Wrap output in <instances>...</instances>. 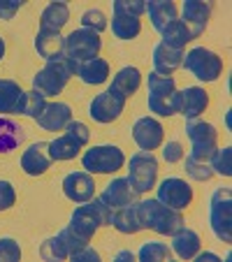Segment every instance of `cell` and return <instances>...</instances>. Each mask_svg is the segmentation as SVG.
<instances>
[{
    "mask_svg": "<svg viewBox=\"0 0 232 262\" xmlns=\"http://www.w3.org/2000/svg\"><path fill=\"white\" fill-rule=\"evenodd\" d=\"M137 218L142 230H153V232L172 237L181 225H186L181 211L163 204L160 200H137Z\"/></svg>",
    "mask_w": 232,
    "mask_h": 262,
    "instance_id": "obj_1",
    "label": "cell"
},
{
    "mask_svg": "<svg viewBox=\"0 0 232 262\" xmlns=\"http://www.w3.org/2000/svg\"><path fill=\"white\" fill-rule=\"evenodd\" d=\"M109 221H112V209L100 198H93V200H89V202H84L81 207L74 209L72 216H70L68 228L72 230L77 237L91 242L93 234L98 232V228L109 225Z\"/></svg>",
    "mask_w": 232,
    "mask_h": 262,
    "instance_id": "obj_2",
    "label": "cell"
},
{
    "mask_svg": "<svg viewBox=\"0 0 232 262\" xmlns=\"http://www.w3.org/2000/svg\"><path fill=\"white\" fill-rule=\"evenodd\" d=\"M77 74V63L68 56H60L58 60H51L47 63L42 70H37L33 77V91L42 93L45 98L49 95H58L65 89L70 77Z\"/></svg>",
    "mask_w": 232,
    "mask_h": 262,
    "instance_id": "obj_3",
    "label": "cell"
},
{
    "mask_svg": "<svg viewBox=\"0 0 232 262\" xmlns=\"http://www.w3.org/2000/svg\"><path fill=\"white\" fill-rule=\"evenodd\" d=\"M209 225L216 239L223 244L232 242V190L227 186H221L212 193L209 200Z\"/></svg>",
    "mask_w": 232,
    "mask_h": 262,
    "instance_id": "obj_4",
    "label": "cell"
},
{
    "mask_svg": "<svg viewBox=\"0 0 232 262\" xmlns=\"http://www.w3.org/2000/svg\"><path fill=\"white\" fill-rule=\"evenodd\" d=\"M125 165L123 148L116 144H98L81 156V167L89 174H114Z\"/></svg>",
    "mask_w": 232,
    "mask_h": 262,
    "instance_id": "obj_5",
    "label": "cell"
},
{
    "mask_svg": "<svg viewBox=\"0 0 232 262\" xmlns=\"http://www.w3.org/2000/svg\"><path fill=\"white\" fill-rule=\"evenodd\" d=\"M186 137L191 142V151L188 156L200 163H209L212 154L216 151V142H218V133L212 123L202 119H191L186 121Z\"/></svg>",
    "mask_w": 232,
    "mask_h": 262,
    "instance_id": "obj_6",
    "label": "cell"
},
{
    "mask_svg": "<svg viewBox=\"0 0 232 262\" xmlns=\"http://www.w3.org/2000/svg\"><path fill=\"white\" fill-rule=\"evenodd\" d=\"M125 179L133 183V188L139 195L156 188V181H158V158L153 156V151H137V154L130 156L128 177Z\"/></svg>",
    "mask_w": 232,
    "mask_h": 262,
    "instance_id": "obj_7",
    "label": "cell"
},
{
    "mask_svg": "<svg viewBox=\"0 0 232 262\" xmlns=\"http://www.w3.org/2000/svg\"><path fill=\"white\" fill-rule=\"evenodd\" d=\"M181 68H186L200 81H216L223 72V58L207 47H195L183 54Z\"/></svg>",
    "mask_w": 232,
    "mask_h": 262,
    "instance_id": "obj_8",
    "label": "cell"
},
{
    "mask_svg": "<svg viewBox=\"0 0 232 262\" xmlns=\"http://www.w3.org/2000/svg\"><path fill=\"white\" fill-rule=\"evenodd\" d=\"M100 49H102L100 33L91 28H77L65 37V56L72 58L77 65L89 58H98Z\"/></svg>",
    "mask_w": 232,
    "mask_h": 262,
    "instance_id": "obj_9",
    "label": "cell"
},
{
    "mask_svg": "<svg viewBox=\"0 0 232 262\" xmlns=\"http://www.w3.org/2000/svg\"><path fill=\"white\" fill-rule=\"evenodd\" d=\"M125 102H128V98H125L123 93H119L116 89L109 86L107 91L98 93L93 100H91L89 116L95 121V123H114V121L123 114Z\"/></svg>",
    "mask_w": 232,
    "mask_h": 262,
    "instance_id": "obj_10",
    "label": "cell"
},
{
    "mask_svg": "<svg viewBox=\"0 0 232 262\" xmlns=\"http://www.w3.org/2000/svg\"><path fill=\"white\" fill-rule=\"evenodd\" d=\"M156 200H160L163 204L177 209V211H183L193 202V188L186 179L167 177L156 186Z\"/></svg>",
    "mask_w": 232,
    "mask_h": 262,
    "instance_id": "obj_11",
    "label": "cell"
},
{
    "mask_svg": "<svg viewBox=\"0 0 232 262\" xmlns=\"http://www.w3.org/2000/svg\"><path fill=\"white\" fill-rule=\"evenodd\" d=\"M60 188H63L65 198H68L70 202L84 204L95 198V179H93V174H89L86 169L84 172H70V174H65Z\"/></svg>",
    "mask_w": 232,
    "mask_h": 262,
    "instance_id": "obj_12",
    "label": "cell"
},
{
    "mask_svg": "<svg viewBox=\"0 0 232 262\" xmlns=\"http://www.w3.org/2000/svg\"><path fill=\"white\" fill-rule=\"evenodd\" d=\"M163 137H165V128L153 116H142V119H137L133 123V139L142 151H156L163 144Z\"/></svg>",
    "mask_w": 232,
    "mask_h": 262,
    "instance_id": "obj_13",
    "label": "cell"
},
{
    "mask_svg": "<svg viewBox=\"0 0 232 262\" xmlns=\"http://www.w3.org/2000/svg\"><path fill=\"white\" fill-rule=\"evenodd\" d=\"M212 10H214V5L212 3H207V0H183V5H181V16L183 19L181 21L188 26L193 40L204 33L207 21H209V16H212Z\"/></svg>",
    "mask_w": 232,
    "mask_h": 262,
    "instance_id": "obj_14",
    "label": "cell"
},
{
    "mask_svg": "<svg viewBox=\"0 0 232 262\" xmlns=\"http://www.w3.org/2000/svg\"><path fill=\"white\" fill-rule=\"evenodd\" d=\"M100 200L114 211V209H121V207H125V204L137 202L139 193L133 188V183L123 177V179H112V181L104 186L102 193H100Z\"/></svg>",
    "mask_w": 232,
    "mask_h": 262,
    "instance_id": "obj_15",
    "label": "cell"
},
{
    "mask_svg": "<svg viewBox=\"0 0 232 262\" xmlns=\"http://www.w3.org/2000/svg\"><path fill=\"white\" fill-rule=\"evenodd\" d=\"M51 156H49V142H35L21 154V169L28 177H42L47 169L51 167Z\"/></svg>",
    "mask_w": 232,
    "mask_h": 262,
    "instance_id": "obj_16",
    "label": "cell"
},
{
    "mask_svg": "<svg viewBox=\"0 0 232 262\" xmlns=\"http://www.w3.org/2000/svg\"><path fill=\"white\" fill-rule=\"evenodd\" d=\"M209 107V93L200 86H186L183 91H179V114L186 121L200 119V114H204V109Z\"/></svg>",
    "mask_w": 232,
    "mask_h": 262,
    "instance_id": "obj_17",
    "label": "cell"
},
{
    "mask_svg": "<svg viewBox=\"0 0 232 262\" xmlns=\"http://www.w3.org/2000/svg\"><path fill=\"white\" fill-rule=\"evenodd\" d=\"M72 121V107L68 102H47V107L42 109V114L35 119V123L40 128L49 130V133H60L65 130V125Z\"/></svg>",
    "mask_w": 232,
    "mask_h": 262,
    "instance_id": "obj_18",
    "label": "cell"
},
{
    "mask_svg": "<svg viewBox=\"0 0 232 262\" xmlns=\"http://www.w3.org/2000/svg\"><path fill=\"white\" fill-rule=\"evenodd\" d=\"M35 51L40 58H45L47 63L58 60L60 56H65V37L58 30H37L35 35Z\"/></svg>",
    "mask_w": 232,
    "mask_h": 262,
    "instance_id": "obj_19",
    "label": "cell"
},
{
    "mask_svg": "<svg viewBox=\"0 0 232 262\" xmlns=\"http://www.w3.org/2000/svg\"><path fill=\"white\" fill-rule=\"evenodd\" d=\"M151 60H153V72L163 74V77H172L174 70L181 68V60H183V51L181 49H172V47L158 45L153 47V54H151Z\"/></svg>",
    "mask_w": 232,
    "mask_h": 262,
    "instance_id": "obj_20",
    "label": "cell"
},
{
    "mask_svg": "<svg viewBox=\"0 0 232 262\" xmlns=\"http://www.w3.org/2000/svg\"><path fill=\"white\" fill-rule=\"evenodd\" d=\"M170 248H172V253L177 257H181V260H193L195 253L202 248V239H200V234L195 232V230L181 225V228L172 234V244H170Z\"/></svg>",
    "mask_w": 232,
    "mask_h": 262,
    "instance_id": "obj_21",
    "label": "cell"
},
{
    "mask_svg": "<svg viewBox=\"0 0 232 262\" xmlns=\"http://www.w3.org/2000/svg\"><path fill=\"white\" fill-rule=\"evenodd\" d=\"M146 14L156 30H165L172 21H177V5L170 0H146Z\"/></svg>",
    "mask_w": 232,
    "mask_h": 262,
    "instance_id": "obj_22",
    "label": "cell"
},
{
    "mask_svg": "<svg viewBox=\"0 0 232 262\" xmlns=\"http://www.w3.org/2000/svg\"><path fill=\"white\" fill-rule=\"evenodd\" d=\"M109 225L121 234H137L139 230H142L139 218H137V202L125 204V207H121V209H114Z\"/></svg>",
    "mask_w": 232,
    "mask_h": 262,
    "instance_id": "obj_23",
    "label": "cell"
},
{
    "mask_svg": "<svg viewBox=\"0 0 232 262\" xmlns=\"http://www.w3.org/2000/svg\"><path fill=\"white\" fill-rule=\"evenodd\" d=\"M24 128L16 121L0 116V154H12L24 144Z\"/></svg>",
    "mask_w": 232,
    "mask_h": 262,
    "instance_id": "obj_24",
    "label": "cell"
},
{
    "mask_svg": "<svg viewBox=\"0 0 232 262\" xmlns=\"http://www.w3.org/2000/svg\"><path fill=\"white\" fill-rule=\"evenodd\" d=\"M77 77H79L84 84H91V86L104 84L109 77V63L102 58H89L77 65Z\"/></svg>",
    "mask_w": 232,
    "mask_h": 262,
    "instance_id": "obj_25",
    "label": "cell"
},
{
    "mask_svg": "<svg viewBox=\"0 0 232 262\" xmlns=\"http://www.w3.org/2000/svg\"><path fill=\"white\" fill-rule=\"evenodd\" d=\"M70 21V7L68 3H60V0H56V3H49V5L42 10L40 14V28L42 30H58L63 28L65 24Z\"/></svg>",
    "mask_w": 232,
    "mask_h": 262,
    "instance_id": "obj_26",
    "label": "cell"
},
{
    "mask_svg": "<svg viewBox=\"0 0 232 262\" xmlns=\"http://www.w3.org/2000/svg\"><path fill=\"white\" fill-rule=\"evenodd\" d=\"M81 144L79 142H74L70 135H58V137L54 139V142H49V156L54 163H63V160H72L79 156L81 151Z\"/></svg>",
    "mask_w": 232,
    "mask_h": 262,
    "instance_id": "obj_27",
    "label": "cell"
},
{
    "mask_svg": "<svg viewBox=\"0 0 232 262\" xmlns=\"http://www.w3.org/2000/svg\"><path fill=\"white\" fill-rule=\"evenodd\" d=\"M139 84H142V72H139L135 65H125V68H121L112 79V89H116L119 93H123L125 98H130V95L139 89Z\"/></svg>",
    "mask_w": 232,
    "mask_h": 262,
    "instance_id": "obj_28",
    "label": "cell"
},
{
    "mask_svg": "<svg viewBox=\"0 0 232 262\" xmlns=\"http://www.w3.org/2000/svg\"><path fill=\"white\" fill-rule=\"evenodd\" d=\"M21 86L12 79H0V114H16L21 102Z\"/></svg>",
    "mask_w": 232,
    "mask_h": 262,
    "instance_id": "obj_29",
    "label": "cell"
},
{
    "mask_svg": "<svg viewBox=\"0 0 232 262\" xmlns=\"http://www.w3.org/2000/svg\"><path fill=\"white\" fill-rule=\"evenodd\" d=\"M172 248L167 244L158 242V239H151V242H144L139 246V251L135 253L139 262H170L172 260Z\"/></svg>",
    "mask_w": 232,
    "mask_h": 262,
    "instance_id": "obj_30",
    "label": "cell"
},
{
    "mask_svg": "<svg viewBox=\"0 0 232 262\" xmlns=\"http://www.w3.org/2000/svg\"><path fill=\"white\" fill-rule=\"evenodd\" d=\"M191 40H193V35H191V30H188V26L179 19L172 21L165 30H160V42L167 45V47H172V49L183 51V47H186Z\"/></svg>",
    "mask_w": 232,
    "mask_h": 262,
    "instance_id": "obj_31",
    "label": "cell"
},
{
    "mask_svg": "<svg viewBox=\"0 0 232 262\" xmlns=\"http://www.w3.org/2000/svg\"><path fill=\"white\" fill-rule=\"evenodd\" d=\"M112 33L119 40H133L142 33V21L125 14H112Z\"/></svg>",
    "mask_w": 232,
    "mask_h": 262,
    "instance_id": "obj_32",
    "label": "cell"
},
{
    "mask_svg": "<svg viewBox=\"0 0 232 262\" xmlns=\"http://www.w3.org/2000/svg\"><path fill=\"white\" fill-rule=\"evenodd\" d=\"M45 107H47V98L42 93H37V91H24L16 114H24V116H30V119H37V116L42 114V109H45Z\"/></svg>",
    "mask_w": 232,
    "mask_h": 262,
    "instance_id": "obj_33",
    "label": "cell"
},
{
    "mask_svg": "<svg viewBox=\"0 0 232 262\" xmlns=\"http://www.w3.org/2000/svg\"><path fill=\"white\" fill-rule=\"evenodd\" d=\"M40 257L47 262H60V260H68L70 253H68V248H65L63 239H60L58 234H54V237H47L45 242L40 244Z\"/></svg>",
    "mask_w": 232,
    "mask_h": 262,
    "instance_id": "obj_34",
    "label": "cell"
},
{
    "mask_svg": "<svg viewBox=\"0 0 232 262\" xmlns=\"http://www.w3.org/2000/svg\"><path fill=\"white\" fill-rule=\"evenodd\" d=\"M146 93L151 98L156 95H172L177 93V84H174V77H163L158 72H149L146 77Z\"/></svg>",
    "mask_w": 232,
    "mask_h": 262,
    "instance_id": "obj_35",
    "label": "cell"
},
{
    "mask_svg": "<svg viewBox=\"0 0 232 262\" xmlns=\"http://www.w3.org/2000/svg\"><path fill=\"white\" fill-rule=\"evenodd\" d=\"M209 167L214 174H221V177H232V146L225 148H216L209 158Z\"/></svg>",
    "mask_w": 232,
    "mask_h": 262,
    "instance_id": "obj_36",
    "label": "cell"
},
{
    "mask_svg": "<svg viewBox=\"0 0 232 262\" xmlns=\"http://www.w3.org/2000/svg\"><path fill=\"white\" fill-rule=\"evenodd\" d=\"M183 169H186V177L193 179V181H209L214 177L209 163H200V160L191 158V156L183 158Z\"/></svg>",
    "mask_w": 232,
    "mask_h": 262,
    "instance_id": "obj_37",
    "label": "cell"
},
{
    "mask_svg": "<svg viewBox=\"0 0 232 262\" xmlns=\"http://www.w3.org/2000/svg\"><path fill=\"white\" fill-rule=\"evenodd\" d=\"M112 12L139 19L142 14H146V0H116V3H112Z\"/></svg>",
    "mask_w": 232,
    "mask_h": 262,
    "instance_id": "obj_38",
    "label": "cell"
},
{
    "mask_svg": "<svg viewBox=\"0 0 232 262\" xmlns=\"http://www.w3.org/2000/svg\"><path fill=\"white\" fill-rule=\"evenodd\" d=\"M81 28H91V30H95V33H102V30L107 28V16H104V12L98 10V7L86 10L84 14H81Z\"/></svg>",
    "mask_w": 232,
    "mask_h": 262,
    "instance_id": "obj_39",
    "label": "cell"
},
{
    "mask_svg": "<svg viewBox=\"0 0 232 262\" xmlns=\"http://www.w3.org/2000/svg\"><path fill=\"white\" fill-rule=\"evenodd\" d=\"M21 246L14 237H0V262H19Z\"/></svg>",
    "mask_w": 232,
    "mask_h": 262,
    "instance_id": "obj_40",
    "label": "cell"
},
{
    "mask_svg": "<svg viewBox=\"0 0 232 262\" xmlns=\"http://www.w3.org/2000/svg\"><path fill=\"white\" fill-rule=\"evenodd\" d=\"M58 237L63 239V244H65V248H68L70 257H72L74 253H79L81 248H86V246H89V244H91V242H86V239L77 237V234H74L72 230L68 228V225H65V228H63V230H60V232H58ZM70 257H68V260H70Z\"/></svg>",
    "mask_w": 232,
    "mask_h": 262,
    "instance_id": "obj_41",
    "label": "cell"
},
{
    "mask_svg": "<svg viewBox=\"0 0 232 262\" xmlns=\"http://www.w3.org/2000/svg\"><path fill=\"white\" fill-rule=\"evenodd\" d=\"M65 135H70V137L74 139V142H79L81 146H86V144L91 142V130H89V125L86 123H81V121H70L68 125H65V130H63Z\"/></svg>",
    "mask_w": 232,
    "mask_h": 262,
    "instance_id": "obj_42",
    "label": "cell"
},
{
    "mask_svg": "<svg viewBox=\"0 0 232 262\" xmlns=\"http://www.w3.org/2000/svg\"><path fill=\"white\" fill-rule=\"evenodd\" d=\"M163 160L165 163H179V160H183V156H186V148H183V144L179 142V139H170V142L163 144Z\"/></svg>",
    "mask_w": 232,
    "mask_h": 262,
    "instance_id": "obj_43",
    "label": "cell"
},
{
    "mask_svg": "<svg viewBox=\"0 0 232 262\" xmlns=\"http://www.w3.org/2000/svg\"><path fill=\"white\" fill-rule=\"evenodd\" d=\"M16 202V190L14 183L7 181V179H0V211H7L12 209Z\"/></svg>",
    "mask_w": 232,
    "mask_h": 262,
    "instance_id": "obj_44",
    "label": "cell"
},
{
    "mask_svg": "<svg viewBox=\"0 0 232 262\" xmlns=\"http://www.w3.org/2000/svg\"><path fill=\"white\" fill-rule=\"evenodd\" d=\"M21 5H24L21 0H0V19L3 21L14 19V14L19 12Z\"/></svg>",
    "mask_w": 232,
    "mask_h": 262,
    "instance_id": "obj_45",
    "label": "cell"
},
{
    "mask_svg": "<svg viewBox=\"0 0 232 262\" xmlns=\"http://www.w3.org/2000/svg\"><path fill=\"white\" fill-rule=\"evenodd\" d=\"M70 260H72V262H100V253L89 244V246L81 248L79 253H74Z\"/></svg>",
    "mask_w": 232,
    "mask_h": 262,
    "instance_id": "obj_46",
    "label": "cell"
},
{
    "mask_svg": "<svg viewBox=\"0 0 232 262\" xmlns=\"http://www.w3.org/2000/svg\"><path fill=\"white\" fill-rule=\"evenodd\" d=\"M135 260V253L133 251H119L114 255V262H133Z\"/></svg>",
    "mask_w": 232,
    "mask_h": 262,
    "instance_id": "obj_47",
    "label": "cell"
},
{
    "mask_svg": "<svg viewBox=\"0 0 232 262\" xmlns=\"http://www.w3.org/2000/svg\"><path fill=\"white\" fill-rule=\"evenodd\" d=\"M195 260H198V262H204V260H214V262H218V260H221V257H218L216 255V253H209V251H204V253H195Z\"/></svg>",
    "mask_w": 232,
    "mask_h": 262,
    "instance_id": "obj_48",
    "label": "cell"
},
{
    "mask_svg": "<svg viewBox=\"0 0 232 262\" xmlns=\"http://www.w3.org/2000/svg\"><path fill=\"white\" fill-rule=\"evenodd\" d=\"M3 56H5V40L0 37V60H3Z\"/></svg>",
    "mask_w": 232,
    "mask_h": 262,
    "instance_id": "obj_49",
    "label": "cell"
}]
</instances>
